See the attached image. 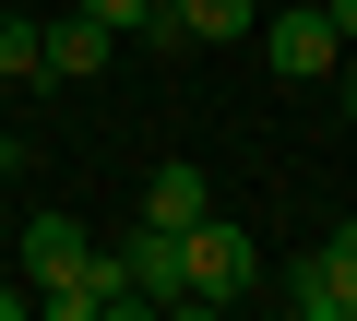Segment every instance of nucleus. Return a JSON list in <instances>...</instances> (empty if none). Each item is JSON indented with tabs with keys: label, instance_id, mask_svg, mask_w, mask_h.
<instances>
[{
	"label": "nucleus",
	"instance_id": "obj_16",
	"mask_svg": "<svg viewBox=\"0 0 357 321\" xmlns=\"http://www.w3.org/2000/svg\"><path fill=\"white\" fill-rule=\"evenodd\" d=\"M0 107H13V84H0Z\"/></svg>",
	"mask_w": 357,
	"mask_h": 321
},
{
	"label": "nucleus",
	"instance_id": "obj_12",
	"mask_svg": "<svg viewBox=\"0 0 357 321\" xmlns=\"http://www.w3.org/2000/svg\"><path fill=\"white\" fill-rule=\"evenodd\" d=\"M321 13H333V36H345V48H357V0H321Z\"/></svg>",
	"mask_w": 357,
	"mask_h": 321
},
{
	"label": "nucleus",
	"instance_id": "obj_13",
	"mask_svg": "<svg viewBox=\"0 0 357 321\" xmlns=\"http://www.w3.org/2000/svg\"><path fill=\"white\" fill-rule=\"evenodd\" d=\"M24 297H36V285H0V321H24Z\"/></svg>",
	"mask_w": 357,
	"mask_h": 321
},
{
	"label": "nucleus",
	"instance_id": "obj_15",
	"mask_svg": "<svg viewBox=\"0 0 357 321\" xmlns=\"http://www.w3.org/2000/svg\"><path fill=\"white\" fill-rule=\"evenodd\" d=\"M333 72H345V119H357V60H333Z\"/></svg>",
	"mask_w": 357,
	"mask_h": 321
},
{
	"label": "nucleus",
	"instance_id": "obj_3",
	"mask_svg": "<svg viewBox=\"0 0 357 321\" xmlns=\"http://www.w3.org/2000/svg\"><path fill=\"white\" fill-rule=\"evenodd\" d=\"M286 309H298V321H357V214L321 226V250L286 274Z\"/></svg>",
	"mask_w": 357,
	"mask_h": 321
},
{
	"label": "nucleus",
	"instance_id": "obj_10",
	"mask_svg": "<svg viewBox=\"0 0 357 321\" xmlns=\"http://www.w3.org/2000/svg\"><path fill=\"white\" fill-rule=\"evenodd\" d=\"M72 13H96V24H107V36H131V48H191V36L167 24V0H72Z\"/></svg>",
	"mask_w": 357,
	"mask_h": 321
},
{
	"label": "nucleus",
	"instance_id": "obj_2",
	"mask_svg": "<svg viewBox=\"0 0 357 321\" xmlns=\"http://www.w3.org/2000/svg\"><path fill=\"white\" fill-rule=\"evenodd\" d=\"M250 36H262V60H274L286 84H333V60H345V36H333L321 0H286V13H262Z\"/></svg>",
	"mask_w": 357,
	"mask_h": 321
},
{
	"label": "nucleus",
	"instance_id": "obj_8",
	"mask_svg": "<svg viewBox=\"0 0 357 321\" xmlns=\"http://www.w3.org/2000/svg\"><path fill=\"white\" fill-rule=\"evenodd\" d=\"M48 36V84H96L107 72V24L96 13H60V24H36Z\"/></svg>",
	"mask_w": 357,
	"mask_h": 321
},
{
	"label": "nucleus",
	"instance_id": "obj_6",
	"mask_svg": "<svg viewBox=\"0 0 357 321\" xmlns=\"http://www.w3.org/2000/svg\"><path fill=\"white\" fill-rule=\"evenodd\" d=\"M143 226H191V214H215V179L191 167V155H167V167L143 179V203H131Z\"/></svg>",
	"mask_w": 357,
	"mask_h": 321
},
{
	"label": "nucleus",
	"instance_id": "obj_4",
	"mask_svg": "<svg viewBox=\"0 0 357 321\" xmlns=\"http://www.w3.org/2000/svg\"><path fill=\"white\" fill-rule=\"evenodd\" d=\"M119 274H131V297L143 309H191V297H178V226H119Z\"/></svg>",
	"mask_w": 357,
	"mask_h": 321
},
{
	"label": "nucleus",
	"instance_id": "obj_5",
	"mask_svg": "<svg viewBox=\"0 0 357 321\" xmlns=\"http://www.w3.org/2000/svg\"><path fill=\"white\" fill-rule=\"evenodd\" d=\"M36 309H48V321H107V309H143V297H131L119 250H96V262H84L72 285H36Z\"/></svg>",
	"mask_w": 357,
	"mask_h": 321
},
{
	"label": "nucleus",
	"instance_id": "obj_14",
	"mask_svg": "<svg viewBox=\"0 0 357 321\" xmlns=\"http://www.w3.org/2000/svg\"><path fill=\"white\" fill-rule=\"evenodd\" d=\"M13 167H24V143H13V131H0V179H13Z\"/></svg>",
	"mask_w": 357,
	"mask_h": 321
},
{
	"label": "nucleus",
	"instance_id": "obj_1",
	"mask_svg": "<svg viewBox=\"0 0 357 321\" xmlns=\"http://www.w3.org/2000/svg\"><path fill=\"white\" fill-rule=\"evenodd\" d=\"M250 285H262V238L250 226H227V214H191V226H178V297H191V309H227Z\"/></svg>",
	"mask_w": 357,
	"mask_h": 321
},
{
	"label": "nucleus",
	"instance_id": "obj_9",
	"mask_svg": "<svg viewBox=\"0 0 357 321\" xmlns=\"http://www.w3.org/2000/svg\"><path fill=\"white\" fill-rule=\"evenodd\" d=\"M167 24L191 36V48H238V36L262 24V0H167Z\"/></svg>",
	"mask_w": 357,
	"mask_h": 321
},
{
	"label": "nucleus",
	"instance_id": "obj_7",
	"mask_svg": "<svg viewBox=\"0 0 357 321\" xmlns=\"http://www.w3.org/2000/svg\"><path fill=\"white\" fill-rule=\"evenodd\" d=\"M84 262H96V238H84L72 214H36V226H24V285H72Z\"/></svg>",
	"mask_w": 357,
	"mask_h": 321
},
{
	"label": "nucleus",
	"instance_id": "obj_11",
	"mask_svg": "<svg viewBox=\"0 0 357 321\" xmlns=\"http://www.w3.org/2000/svg\"><path fill=\"white\" fill-rule=\"evenodd\" d=\"M0 84H13V95H24V84H48V36H36L24 13H0Z\"/></svg>",
	"mask_w": 357,
	"mask_h": 321
}]
</instances>
